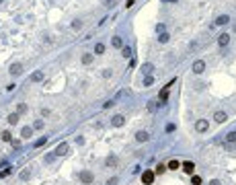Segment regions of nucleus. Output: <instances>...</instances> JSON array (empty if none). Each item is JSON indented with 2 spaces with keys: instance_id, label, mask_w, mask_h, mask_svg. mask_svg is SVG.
Returning <instances> with one entry per match:
<instances>
[{
  "instance_id": "nucleus-1",
  "label": "nucleus",
  "mask_w": 236,
  "mask_h": 185,
  "mask_svg": "<svg viewBox=\"0 0 236 185\" xmlns=\"http://www.w3.org/2000/svg\"><path fill=\"white\" fill-rule=\"evenodd\" d=\"M154 179H156V175H154V171H150V169H146L144 173H142V183H144V185H152Z\"/></svg>"
},
{
  "instance_id": "nucleus-2",
  "label": "nucleus",
  "mask_w": 236,
  "mask_h": 185,
  "mask_svg": "<svg viewBox=\"0 0 236 185\" xmlns=\"http://www.w3.org/2000/svg\"><path fill=\"white\" fill-rule=\"evenodd\" d=\"M78 179H80L84 185H90V183L94 181V175H92L90 171H80V173H78Z\"/></svg>"
},
{
  "instance_id": "nucleus-3",
  "label": "nucleus",
  "mask_w": 236,
  "mask_h": 185,
  "mask_svg": "<svg viewBox=\"0 0 236 185\" xmlns=\"http://www.w3.org/2000/svg\"><path fill=\"white\" fill-rule=\"evenodd\" d=\"M181 169H183L187 175H193V173H195V165L191 163V160H185V163H181Z\"/></svg>"
},
{
  "instance_id": "nucleus-4",
  "label": "nucleus",
  "mask_w": 236,
  "mask_h": 185,
  "mask_svg": "<svg viewBox=\"0 0 236 185\" xmlns=\"http://www.w3.org/2000/svg\"><path fill=\"white\" fill-rule=\"evenodd\" d=\"M191 70H193V74H201V72L205 70V62H203V60L193 62V68H191Z\"/></svg>"
},
{
  "instance_id": "nucleus-5",
  "label": "nucleus",
  "mask_w": 236,
  "mask_h": 185,
  "mask_svg": "<svg viewBox=\"0 0 236 185\" xmlns=\"http://www.w3.org/2000/svg\"><path fill=\"white\" fill-rule=\"evenodd\" d=\"M8 72H10L12 76H19V74L23 72V64H19V62H14V64H10V68H8Z\"/></svg>"
},
{
  "instance_id": "nucleus-6",
  "label": "nucleus",
  "mask_w": 236,
  "mask_h": 185,
  "mask_svg": "<svg viewBox=\"0 0 236 185\" xmlns=\"http://www.w3.org/2000/svg\"><path fill=\"white\" fill-rule=\"evenodd\" d=\"M207 128H209V121L207 119H197L195 121V130L197 132H207Z\"/></svg>"
},
{
  "instance_id": "nucleus-7",
  "label": "nucleus",
  "mask_w": 236,
  "mask_h": 185,
  "mask_svg": "<svg viewBox=\"0 0 236 185\" xmlns=\"http://www.w3.org/2000/svg\"><path fill=\"white\" fill-rule=\"evenodd\" d=\"M136 140H138V142H148V140H150V134H148L146 130H140V132L136 134Z\"/></svg>"
},
{
  "instance_id": "nucleus-8",
  "label": "nucleus",
  "mask_w": 236,
  "mask_h": 185,
  "mask_svg": "<svg viewBox=\"0 0 236 185\" xmlns=\"http://www.w3.org/2000/svg\"><path fill=\"white\" fill-rule=\"evenodd\" d=\"M123 124H125V117H123V115H115V117L111 119V126H113V128H121Z\"/></svg>"
},
{
  "instance_id": "nucleus-9",
  "label": "nucleus",
  "mask_w": 236,
  "mask_h": 185,
  "mask_svg": "<svg viewBox=\"0 0 236 185\" xmlns=\"http://www.w3.org/2000/svg\"><path fill=\"white\" fill-rule=\"evenodd\" d=\"M228 43H230V35H228V33H222V35H218V45H220V48H226Z\"/></svg>"
},
{
  "instance_id": "nucleus-10",
  "label": "nucleus",
  "mask_w": 236,
  "mask_h": 185,
  "mask_svg": "<svg viewBox=\"0 0 236 185\" xmlns=\"http://www.w3.org/2000/svg\"><path fill=\"white\" fill-rule=\"evenodd\" d=\"M214 119H216L218 124H224V121L228 119V115H226V111H216V113H214Z\"/></svg>"
},
{
  "instance_id": "nucleus-11",
  "label": "nucleus",
  "mask_w": 236,
  "mask_h": 185,
  "mask_svg": "<svg viewBox=\"0 0 236 185\" xmlns=\"http://www.w3.org/2000/svg\"><path fill=\"white\" fill-rule=\"evenodd\" d=\"M29 80H31V82H41V80H43V70H35V72L29 76Z\"/></svg>"
},
{
  "instance_id": "nucleus-12",
  "label": "nucleus",
  "mask_w": 236,
  "mask_h": 185,
  "mask_svg": "<svg viewBox=\"0 0 236 185\" xmlns=\"http://www.w3.org/2000/svg\"><path fill=\"white\" fill-rule=\"evenodd\" d=\"M66 152H68V144H66V142L58 144V148H56V156H62V154H66Z\"/></svg>"
},
{
  "instance_id": "nucleus-13",
  "label": "nucleus",
  "mask_w": 236,
  "mask_h": 185,
  "mask_svg": "<svg viewBox=\"0 0 236 185\" xmlns=\"http://www.w3.org/2000/svg\"><path fill=\"white\" fill-rule=\"evenodd\" d=\"M228 23H230V17H228V14H220V17L216 19V25H220V27H222V25H228Z\"/></svg>"
},
{
  "instance_id": "nucleus-14",
  "label": "nucleus",
  "mask_w": 236,
  "mask_h": 185,
  "mask_svg": "<svg viewBox=\"0 0 236 185\" xmlns=\"http://www.w3.org/2000/svg\"><path fill=\"white\" fill-rule=\"evenodd\" d=\"M21 136H23V138H31V136H33V128H29V126H25V128H23V130H21Z\"/></svg>"
},
{
  "instance_id": "nucleus-15",
  "label": "nucleus",
  "mask_w": 236,
  "mask_h": 185,
  "mask_svg": "<svg viewBox=\"0 0 236 185\" xmlns=\"http://www.w3.org/2000/svg\"><path fill=\"white\" fill-rule=\"evenodd\" d=\"M167 169H171V171H177V169H181V163H179V160H177V158H173V160H171V163L167 165Z\"/></svg>"
},
{
  "instance_id": "nucleus-16",
  "label": "nucleus",
  "mask_w": 236,
  "mask_h": 185,
  "mask_svg": "<svg viewBox=\"0 0 236 185\" xmlns=\"http://www.w3.org/2000/svg\"><path fill=\"white\" fill-rule=\"evenodd\" d=\"M105 165H107V167H117V156H113V154H111V156H107Z\"/></svg>"
},
{
  "instance_id": "nucleus-17",
  "label": "nucleus",
  "mask_w": 236,
  "mask_h": 185,
  "mask_svg": "<svg viewBox=\"0 0 236 185\" xmlns=\"http://www.w3.org/2000/svg\"><path fill=\"white\" fill-rule=\"evenodd\" d=\"M164 171H169V169H167V165H162V163H160V165H156V167H154V175H162V173H164Z\"/></svg>"
},
{
  "instance_id": "nucleus-18",
  "label": "nucleus",
  "mask_w": 236,
  "mask_h": 185,
  "mask_svg": "<svg viewBox=\"0 0 236 185\" xmlns=\"http://www.w3.org/2000/svg\"><path fill=\"white\" fill-rule=\"evenodd\" d=\"M111 43H113V48H119V50L123 48V39H121V37H113Z\"/></svg>"
},
{
  "instance_id": "nucleus-19",
  "label": "nucleus",
  "mask_w": 236,
  "mask_h": 185,
  "mask_svg": "<svg viewBox=\"0 0 236 185\" xmlns=\"http://www.w3.org/2000/svg\"><path fill=\"white\" fill-rule=\"evenodd\" d=\"M142 70H144V74H146V76H150V74H152V70H154V66H152V64H144V66H142Z\"/></svg>"
},
{
  "instance_id": "nucleus-20",
  "label": "nucleus",
  "mask_w": 236,
  "mask_h": 185,
  "mask_svg": "<svg viewBox=\"0 0 236 185\" xmlns=\"http://www.w3.org/2000/svg\"><path fill=\"white\" fill-rule=\"evenodd\" d=\"M8 124H10V126L19 124V113H10V115H8Z\"/></svg>"
},
{
  "instance_id": "nucleus-21",
  "label": "nucleus",
  "mask_w": 236,
  "mask_h": 185,
  "mask_svg": "<svg viewBox=\"0 0 236 185\" xmlns=\"http://www.w3.org/2000/svg\"><path fill=\"white\" fill-rule=\"evenodd\" d=\"M226 142H228V144H234V142H236V132L226 134Z\"/></svg>"
},
{
  "instance_id": "nucleus-22",
  "label": "nucleus",
  "mask_w": 236,
  "mask_h": 185,
  "mask_svg": "<svg viewBox=\"0 0 236 185\" xmlns=\"http://www.w3.org/2000/svg\"><path fill=\"white\" fill-rule=\"evenodd\" d=\"M121 54H123V58H131V48H129V45H123Z\"/></svg>"
},
{
  "instance_id": "nucleus-23",
  "label": "nucleus",
  "mask_w": 236,
  "mask_h": 185,
  "mask_svg": "<svg viewBox=\"0 0 236 185\" xmlns=\"http://www.w3.org/2000/svg\"><path fill=\"white\" fill-rule=\"evenodd\" d=\"M94 54H97V56L105 54V45H103V43H97V45H94Z\"/></svg>"
},
{
  "instance_id": "nucleus-24",
  "label": "nucleus",
  "mask_w": 236,
  "mask_h": 185,
  "mask_svg": "<svg viewBox=\"0 0 236 185\" xmlns=\"http://www.w3.org/2000/svg\"><path fill=\"white\" fill-rule=\"evenodd\" d=\"M19 177H21V179H23V181H27V179H29V177H31V171H29V169H23V171H21V175H19Z\"/></svg>"
},
{
  "instance_id": "nucleus-25",
  "label": "nucleus",
  "mask_w": 236,
  "mask_h": 185,
  "mask_svg": "<svg viewBox=\"0 0 236 185\" xmlns=\"http://www.w3.org/2000/svg\"><path fill=\"white\" fill-rule=\"evenodd\" d=\"M169 39H171V35H169V33H158V41H160V43H167Z\"/></svg>"
},
{
  "instance_id": "nucleus-26",
  "label": "nucleus",
  "mask_w": 236,
  "mask_h": 185,
  "mask_svg": "<svg viewBox=\"0 0 236 185\" xmlns=\"http://www.w3.org/2000/svg\"><path fill=\"white\" fill-rule=\"evenodd\" d=\"M10 173H12V167H6L4 171H0V179H4V177H8Z\"/></svg>"
},
{
  "instance_id": "nucleus-27",
  "label": "nucleus",
  "mask_w": 236,
  "mask_h": 185,
  "mask_svg": "<svg viewBox=\"0 0 236 185\" xmlns=\"http://www.w3.org/2000/svg\"><path fill=\"white\" fill-rule=\"evenodd\" d=\"M92 62V54H82V64H90Z\"/></svg>"
},
{
  "instance_id": "nucleus-28",
  "label": "nucleus",
  "mask_w": 236,
  "mask_h": 185,
  "mask_svg": "<svg viewBox=\"0 0 236 185\" xmlns=\"http://www.w3.org/2000/svg\"><path fill=\"white\" fill-rule=\"evenodd\" d=\"M158 105H160V103H156V101H148V111H156Z\"/></svg>"
},
{
  "instance_id": "nucleus-29",
  "label": "nucleus",
  "mask_w": 236,
  "mask_h": 185,
  "mask_svg": "<svg viewBox=\"0 0 236 185\" xmlns=\"http://www.w3.org/2000/svg\"><path fill=\"white\" fill-rule=\"evenodd\" d=\"M25 111H27V105H25V103H19V107H17V113L21 115V113H25Z\"/></svg>"
},
{
  "instance_id": "nucleus-30",
  "label": "nucleus",
  "mask_w": 236,
  "mask_h": 185,
  "mask_svg": "<svg viewBox=\"0 0 236 185\" xmlns=\"http://www.w3.org/2000/svg\"><path fill=\"white\" fill-rule=\"evenodd\" d=\"M2 140H4V142H10V140H12V136H10V132H8V130H6V132H2Z\"/></svg>"
},
{
  "instance_id": "nucleus-31",
  "label": "nucleus",
  "mask_w": 236,
  "mask_h": 185,
  "mask_svg": "<svg viewBox=\"0 0 236 185\" xmlns=\"http://www.w3.org/2000/svg\"><path fill=\"white\" fill-rule=\"evenodd\" d=\"M47 142V138H39V140H35V148H39V146H43Z\"/></svg>"
},
{
  "instance_id": "nucleus-32",
  "label": "nucleus",
  "mask_w": 236,
  "mask_h": 185,
  "mask_svg": "<svg viewBox=\"0 0 236 185\" xmlns=\"http://www.w3.org/2000/svg\"><path fill=\"white\" fill-rule=\"evenodd\" d=\"M115 103H117V101H115V97H113V99H109V101H107V103H105L103 107H105V109H109V107H113Z\"/></svg>"
},
{
  "instance_id": "nucleus-33",
  "label": "nucleus",
  "mask_w": 236,
  "mask_h": 185,
  "mask_svg": "<svg viewBox=\"0 0 236 185\" xmlns=\"http://www.w3.org/2000/svg\"><path fill=\"white\" fill-rule=\"evenodd\" d=\"M191 177H193V183L191 185H201V177L199 175H191Z\"/></svg>"
},
{
  "instance_id": "nucleus-34",
  "label": "nucleus",
  "mask_w": 236,
  "mask_h": 185,
  "mask_svg": "<svg viewBox=\"0 0 236 185\" xmlns=\"http://www.w3.org/2000/svg\"><path fill=\"white\" fill-rule=\"evenodd\" d=\"M152 82H154V78H152V76H146V78H144V86H150Z\"/></svg>"
},
{
  "instance_id": "nucleus-35",
  "label": "nucleus",
  "mask_w": 236,
  "mask_h": 185,
  "mask_svg": "<svg viewBox=\"0 0 236 185\" xmlns=\"http://www.w3.org/2000/svg\"><path fill=\"white\" fill-rule=\"evenodd\" d=\"M33 128H35V130H41V128H43V121H41V119H37V121L33 124Z\"/></svg>"
},
{
  "instance_id": "nucleus-36",
  "label": "nucleus",
  "mask_w": 236,
  "mask_h": 185,
  "mask_svg": "<svg viewBox=\"0 0 236 185\" xmlns=\"http://www.w3.org/2000/svg\"><path fill=\"white\" fill-rule=\"evenodd\" d=\"M54 158H56V152H54V154H47V156H45V163H52Z\"/></svg>"
},
{
  "instance_id": "nucleus-37",
  "label": "nucleus",
  "mask_w": 236,
  "mask_h": 185,
  "mask_svg": "<svg viewBox=\"0 0 236 185\" xmlns=\"http://www.w3.org/2000/svg\"><path fill=\"white\" fill-rule=\"evenodd\" d=\"M80 27H82L80 21H74V23H72V29H80Z\"/></svg>"
},
{
  "instance_id": "nucleus-38",
  "label": "nucleus",
  "mask_w": 236,
  "mask_h": 185,
  "mask_svg": "<svg viewBox=\"0 0 236 185\" xmlns=\"http://www.w3.org/2000/svg\"><path fill=\"white\" fill-rule=\"evenodd\" d=\"M117 181H119V179L113 177V179H109V181H107V185H117Z\"/></svg>"
},
{
  "instance_id": "nucleus-39",
  "label": "nucleus",
  "mask_w": 236,
  "mask_h": 185,
  "mask_svg": "<svg viewBox=\"0 0 236 185\" xmlns=\"http://www.w3.org/2000/svg\"><path fill=\"white\" fill-rule=\"evenodd\" d=\"M209 185H222V181H220V179H211Z\"/></svg>"
},
{
  "instance_id": "nucleus-40",
  "label": "nucleus",
  "mask_w": 236,
  "mask_h": 185,
  "mask_svg": "<svg viewBox=\"0 0 236 185\" xmlns=\"http://www.w3.org/2000/svg\"><path fill=\"white\" fill-rule=\"evenodd\" d=\"M113 2L115 0H105V6H113Z\"/></svg>"
},
{
  "instance_id": "nucleus-41",
  "label": "nucleus",
  "mask_w": 236,
  "mask_h": 185,
  "mask_svg": "<svg viewBox=\"0 0 236 185\" xmlns=\"http://www.w3.org/2000/svg\"><path fill=\"white\" fill-rule=\"evenodd\" d=\"M133 2H136V0H127V4H125V6H127V8H129V6H133Z\"/></svg>"
},
{
  "instance_id": "nucleus-42",
  "label": "nucleus",
  "mask_w": 236,
  "mask_h": 185,
  "mask_svg": "<svg viewBox=\"0 0 236 185\" xmlns=\"http://www.w3.org/2000/svg\"><path fill=\"white\" fill-rule=\"evenodd\" d=\"M160 2H177V0H160Z\"/></svg>"
},
{
  "instance_id": "nucleus-43",
  "label": "nucleus",
  "mask_w": 236,
  "mask_h": 185,
  "mask_svg": "<svg viewBox=\"0 0 236 185\" xmlns=\"http://www.w3.org/2000/svg\"><path fill=\"white\" fill-rule=\"evenodd\" d=\"M234 31H236V27H234Z\"/></svg>"
},
{
  "instance_id": "nucleus-44",
  "label": "nucleus",
  "mask_w": 236,
  "mask_h": 185,
  "mask_svg": "<svg viewBox=\"0 0 236 185\" xmlns=\"http://www.w3.org/2000/svg\"><path fill=\"white\" fill-rule=\"evenodd\" d=\"M0 2H2V0H0Z\"/></svg>"
}]
</instances>
